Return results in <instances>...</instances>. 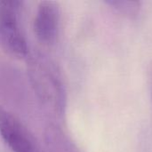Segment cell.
<instances>
[{
	"label": "cell",
	"instance_id": "1",
	"mask_svg": "<svg viewBox=\"0 0 152 152\" xmlns=\"http://www.w3.org/2000/svg\"><path fill=\"white\" fill-rule=\"evenodd\" d=\"M31 87L44 110L52 118H61L66 109V89L61 70L45 54L35 52L27 56Z\"/></svg>",
	"mask_w": 152,
	"mask_h": 152
},
{
	"label": "cell",
	"instance_id": "2",
	"mask_svg": "<svg viewBox=\"0 0 152 152\" xmlns=\"http://www.w3.org/2000/svg\"><path fill=\"white\" fill-rule=\"evenodd\" d=\"M22 3L0 0V47L15 58L28 55V48L20 23Z\"/></svg>",
	"mask_w": 152,
	"mask_h": 152
},
{
	"label": "cell",
	"instance_id": "3",
	"mask_svg": "<svg viewBox=\"0 0 152 152\" xmlns=\"http://www.w3.org/2000/svg\"><path fill=\"white\" fill-rule=\"evenodd\" d=\"M0 136L12 152H41L30 131L2 105H0Z\"/></svg>",
	"mask_w": 152,
	"mask_h": 152
},
{
	"label": "cell",
	"instance_id": "4",
	"mask_svg": "<svg viewBox=\"0 0 152 152\" xmlns=\"http://www.w3.org/2000/svg\"><path fill=\"white\" fill-rule=\"evenodd\" d=\"M60 21L59 4L53 1L40 2L33 21V29L37 40L45 45H53L59 35Z\"/></svg>",
	"mask_w": 152,
	"mask_h": 152
},
{
	"label": "cell",
	"instance_id": "5",
	"mask_svg": "<svg viewBox=\"0 0 152 152\" xmlns=\"http://www.w3.org/2000/svg\"><path fill=\"white\" fill-rule=\"evenodd\" d=\"M47 152H79L69 138L56 125L47 127L45 134Z\"/></svg>",
	"mask_w": 152,
	"mask_h": 152
},
{
	"label": "cell",
	"instance_id": "6",
	"mask_svg": "<svg viewBox=\"0 0 152 152\" xmlns=\"http://www.w3.org/2000/svg\"><path fill=\"white\" fill-rule=\"evenodd\" d=\"M105 3L117 12L130 19L137 18L142 9V2L140 1L110 0L106 1Z\"/></svg>",
	"mask_w": 152,
	"mask_h": 152
},
{
	"label": "cell",
	"instance_id": "7",
	"mask_svg": "<svg viewBox=\"0 0 152 152\" xmlns=\"http://www.w3.org/2000/svg\"><path fill=\"white\" fill-rule=\"evenodd\" d=\"M147 76H148V84H149L150 93H151V96L152 100V61L149 63L148 71H147Z\"/></svg>",
	"mask_w": 152,
	"mask_h": 152
}]
</instances>
